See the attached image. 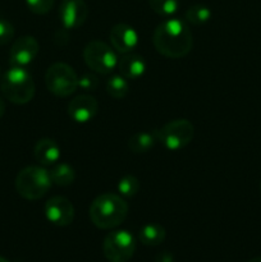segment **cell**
Masks as SVG:
<instances>
[{
    "label": "cell",
    "mask_w": 261,
    "mask_h": 262,
    "mask_svg": "<svg viewBox=\"0 0 261 262\" xmlns=\"http://www.w3.org/2000/svg\"><path fill=\"white\" fill-rule=\"evenodd\" d=\"M89 17V8L84 0H61L59 5V19L66 30L83 26Z\"/></svg>",
    "instance_id": "cell-9"
},
{
    "label": "cell",
    "mask_w": 261,
    "mask_h": 262,
    "mask_svg": "<svg viewBox=\"0 0 261 262\" xmlns=\"http://www.w3.org/2000/svg\"><path fill=\"white\" fill-rule=\"evenodd\" d=\"M151 9L161 17H171L179 8V0H148Z\"/></svg>",
    "instance_id": "cell-21"
},
{
    "label": "cell",
    "mask_w": 261,
    "mask_h": 262,
    "mask_svg": "<svg viewBox=\"0 0 261 262\" xmlns=\"http://www.w3.org/2000/svg\"><path fill=\"white\" fill-rule=\"evenodd\" d=\"M166 232L164 227L159 224H146L143 225L138 233V239L141 243L148 247H155L165 241Z\"/></svg>",
    "instance_id": "cell-17"
},
{
    "label": "cell",
    "mask_w": 261,
    "mask_h": 262,
    "mask_svg": "<svg viewBox=\"0 0 261 262\" xmlns=\"http://www.w3.org/2000/svg\"><path fill=\"white\" fill-rule=\"evenodd\" d=\"M83 59L91 71L100 74H107L118 66L117 54L107 43L94 40L83 49Z\"/></svg>",
    "instance_id": "cell-8"
},
{
    "label": "cell",
    "mask_w": 261,
    "mask_h": 262,
    "mask_svg": "<svg viewBox=\"0 0 261 262\" xmlns=\"http://www.w3.org/2000/svg\"><path fill=\"white\" fill-rule=\"evenodd\" d=\"M211 10L204 4H194L186 10V19L194 26H201L210 20Z\"/></svg>",
    "instance_id": "cell-20"
},
{
    "label": "cell",
    "mask_w": 261,
    "mask_h": 262,
    "mask_svg": "<svg viewBox=\"0 0 261 262\" xmlns=\"http://www.w3.org/2000/svg\"><path fill=\"white\" fill-rule=\"evenodd\" d=\"M106 92L113 99H124L129 92V83L128 79L124 78L122 74L112 76L106 82Z\"/></svg>",
    "instance_id": "cell-19"
},
{
    "label": "cell",
    "mask_w": 261,
    "mask_h": 262,
    "mask_svg": "<svg viewBox=\"0 0 261 262\" xmlns=\"http://www.w3.org/2000/svg\"><path fill=\"white\" fill-rule=\"evenodd\" d=\"M45 216L51 224L56 227H67L74 219V207L68 199L63 196H54L46 201Z\"/></svg>",
    "instance_id": "cell-10"
},
{
    "label": "cell",
    "mask_w": 261,
    "mask_h": 262,
    "mask_svg": "<svg viewBox=\"0 0 261 262\" xmlns=\"http://www.w3.org/2000/svg\"><path fill=\"white\" fill-rule=\"evenodd\" d=\"M158 142V132H138L128 141V148L133 154H146L151 151Z\"/></svg>",
    "instance_id": "cell-16"
},
{
    "label": "cell",
    "mask_w": 261,
    "mask_h": 262,
    "mask_svg": "<svg viewBox=\"0 0 261 262\" xmlns=\"http://www.w3.org/2000/svg\"><path fill=\"white\" fill-rule=\"evenodd\" d=\"M158 132V142L166 150L179 151L191 143L194 136V127L187 119H174L166 123Z\"/></svg>",
    "instance_id": "cell-6"
},
{
    "label": "cell",
    "mask_w": 261,
    "mask_h": 262,
    "mask_svg": "<svg viewBox=\"0 0 261 262\" xmlns=\"http://www.w3.org/2000/svg\"><path fill=\"white\" fill-rule=\"evenodd\" d=\"M37 40L33 36H22L17 38L9 51V63L12 67H26L32 63L38 54Z\"/></svg>",
    "instance_id": "cell-11"
},
{
    "label": "cell",
    "mask_w": 261,
    "mask_h": 262,
    "mask_svg": "<svg viewBox=\"0 0 261 262\" xmlns=\"http://www.w3.org/2000/svg\"><path fill=\"white\" fill-rule=\"evenodd\" d=\"M260 191H261V182H260Z\"/></svg>",
    "instance_id": "cell-30"
},
{
    "label": "cell",
    "mask_w": 261,
    "mask_h": 262,
    "mask_svg": "<svg viewBox=\"0 0 261 262\" xmlns=\"http://www.w3.org/2000/svg\"><path fill=\"white\" fill-rule=\"evenodd\" d=\"M153 43L156 51L165 58L179 59L192 50L193 36L191 28L184 20L168 18L155 28Z\"/></svg>",
    "instance_id": "cell-1"
},
{
    "label": "cell",
    "mask_w": 261,
    "mask_h": 262,
    "mask_svg": "<svg viewBox=\"0 0 261 262\" xmlns=\"http://www.w3.org/2000/svg\"><path fill=\"white\" fill-rule=\"evenodd\" d=\"M3 95L15 105H25L35 96V82L25 67H10L4 73L0 83Z\"/></svg>",
    "instance_id": "cell-3"
},
{
    "label": "cell",
    "mask_w": 261,
    "mask_h": 262,
    "mask_svg": "<svg viewBox=\"0 0 261 262\" xmlns=\"http://www.w3.org/2000/svg\"><path fill=\"white\" fill-rule=\"evenodd\" d=\"M45 86L55 96L68 97L78 87V76L68 64L54 63L45 73Z\"/></svg>",
    "instance_id": "cell-5"
},
{
    "label": "cell",
    "mask_w": 261,
    "mask_h": 262,
    "mask_svg": "<svg viewBox=\"0 0 261 262\" xmlns=\"http://www.w3.org/2000/svg\"><path fill=\"white\" fill-rule=\"evenodd\" d=\"M136 251V239L127 230H113L105 237L102 252L110 262H128Z\"/></svg>",
    "instance_id": "cell-7"
},
{
    "label": "cell",
    "mask_w": 261,
    "mask_h": 262,
    "mask_svg": "<svg viewBox=\"0 0 261 262\" xmlns=\"http://www.w3.org/2000/svg\"><path fill=\"white\" fill-rule=\"evenodd\" d=\"M50 178L53 184L59 187H68L76 179V171L68 164H58L51 169Z\"/></svg>",
    "instance_id": "cell-18"
},
{
    "label": "cell",
    "mask_w": 261,
    "mask_h": 262,
    "mask_svg": "<svg viewBox=\"0 0 261 262\" xmlns=\"http://www.w3.org/2000/svg\"><path fill=\"white\" fill-rule=\"evenodd\" d=\"M14 38V27L10 22L0 19V45H7Z\"/></svg>",
    "instance_id": "cell-25"
},
{
    "label": "cell",
    "mask_w": 261,
    "mask_h": 262,
    "mask_svg": "<svg viewBox=\"0 0 261 262\" xmlns=\"http://www.w3.org/2000/svg\"><path fill=\"white\" fill-rule=\"evenodd\" d=\"M110 42L118 53H130L138 43V35L135 28L125 23H118L110 30Z\"/></svg>",
    "instance_id": "cell-13"
},
{
    "label": "cell",
    "mask_w": 261,
    "mask_h": 262,
    "mask_svg": "<svg viewBox=\"0 0 261 262\" xmlns=\"http://www.w3.org/2000/svg\"><path fill=\"white\" fill-rule=\"evenodd\" d=\"M50 173L41 166H27L18 173L15 189L18 194L28 201H36L45 196L51 188Z\"/></svg>",
    "instance_id": "cell-4"
},
{
    "label": "cell",
    "mask_w": 261,
    "mask_h": 262,
    "mask_svg": "<svg viewBox=\"0 0 261 262\" xmlns=\"http://www.w3.org/2000/svg\"><path fill=\"white\" fill-rule=\"evenodd\" d=\"M141 188L140 181L135 176H124L118 182V192L123 197H133Z\"/></svg>",
    "instance_id": "cell-22"
},
{
    "label": "cell",
    "mask_w": 261,
    "mask_h": 262,
    "mask_svg": "<svg viewBox=\"0 0 261 262\" xmlns=\"http://www.w3.org/2000/svg\"><path fill=\"white\" fill-rule=\"evenodd\" d=\"M33 155L41 165H54L60 159V147L56 141L51 140V138H41L35 145Z\"/></svg>",
    "instance_id": "cell-15"
},
{
    "label": "cell",
    "mask_w": 261,
    "mask_h": 262,
    "mask_svg": "<svg viewBox=\"0 0 261 262\" xmlns=\"http://www.w3.org/2000/svg\"><path fill=\"white\" fill-rule=\"evenodd\" d=\"M0 262H9L7 260V258H4V257H2V256H0Z\"/></svg>",
    "instance_id": "cell-29"
},
{
    "label": "cell",
    "mask_w": 261,
    "mask_h": 262,
    "mask_svg": "<svg viewBox=\"0 0 261 262\" xmlns=\"http://www.w3.org/2000/svg\"><path fill=\"white\" fill-rule=\"evenodd\" d=\"M155 262H174L173 255H171L170 252H166V251H164V252L159 253V255L156 256Z\"/></svg>",
    "instance_id": "cell-26"
},
{
    "label": "cell",
    "mask_w": 261,
    "mask_h": 262,
    "mask_svg": "<svg viewBox=\"0 0 261 262\" xmlns=\"http://www.w3.org/2000/svg\"><path fill=\"white\" fill-rule=\"evenodd\" d=\"M247 262H261V257H253L251 260H248Z\"/></svg>",
    "instance_id": "cell-28"
},
{
    "label": "cell",
    "mask_w": 261,
    "mask_h": 262,
    "mask_svg": "<svg viewBox=\"0 0 261 262\" xmlns=\"http://www.w3.org/2000/svg\"><path fill=\"white\" fill-rule=\"evenodd\" d=\"M99 112V102L91 95H78L68 105V115L77 123H87Z\"/></svg>",
    "instance_id": "cell-12"
},
{
    "label": "cell",
    "mask_w": 261,
    "mask_h": 262,
    "mask_svg": "<svg viewBox=\"0 0 261 262\" xmlns=\"http://www.w3.org/2000/svg\"><path fill=\"white\" fill-rule=\"evenodd\" d=\"M99 77L92 73H84L78 78V86L84 91H95L99 87Z\"/></svg>",
    "instance_id": "cell-24"
},
{
    "label": "cell",
    "mask_w": 261,
    "mask_h": 262,
    "mask_svg": "<svg viewBox=\"0 0 261 262\" xmlns=\"http://www.w3.org/2000/svg\"><path fill=\"white\" fill-rule=\"evenodd\" d=\"M119 73L127 79H138L146 72V61L138 54L127 53L118 61Z\"/></svg>",
    "instance_id": "cell-14"
},
{
    "label": "cell",
    "mask_w": 261,
    "mask_h": 262,
    "mask_svg": "<svg viewBox=\"0 0 261 262\" xmlns=\"http://www.w3.org/2000/svg\"><path fill=\"white\" fill-rule=\"evenodd\" d=\"M4 113H5V104H4V101H3L2 97H0V118L4 115Z\"/></svg>",
    "instance_id": "cell-27"
},
{
    "label": "cell",
    "mask_w": 261,
    "mask_h": 262,
    "mask_svg": "<svg viewBox=\"0 0 261 262\" xmlns=\"http://www.w3.org/2000/svg\"><path fill=\"white\" fill-rule=\"evenodd\" d=\"M0 76H2V72H0Z\"/></svg>",
    "instance_id": "cell-31"
},
{
    "label": "cell",
    "mask_w": 261,
    "mask_h": 262,
    "mask_svg": "<svg viewBox=\"0 0 261 262\" xmlns=\"http://www.w3.org/2000/svg\"><path fill=\"white\" fill-rule=\"evenodd\" d=\"M55 0H26L28 9L38 15H44L50 12L54 7Z\"/></svg>",
    "instance_id": "cell-23"
},
{
    "label": "cell",
    "mask_w": 261,
    "mask_h": 262,
    "mask_svg": "<svg viewBox=\"0 0 261 262\" xmlns=\"http://www.w3.org/2000/svg\"><path fill=\"white\" fill-rule=\"evenodd\" d=\"M128 210V204L120 194L107 192L92 201L89 215L95 227L106 230L119 227L127 219Z\"/></svg>",
    "instance_id": "cell-2"
}]
</instances>
